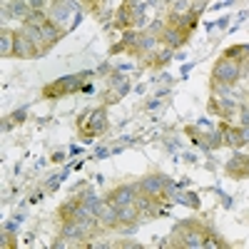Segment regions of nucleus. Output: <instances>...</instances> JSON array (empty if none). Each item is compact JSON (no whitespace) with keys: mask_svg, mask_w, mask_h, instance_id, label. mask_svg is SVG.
Returning <instances> with one entry per match:
<instances>
[{"mask_svg":"<svg viewBox=\"0 0 249 249\" xmlns=\"http://www.w3.org/2000/svg\"><path fill=\"white\" fill-rule=\"evenodd\" d=\"M105 130H107V110L105 107L85 110L77 117V132H80L82 142H92L97 135H102Z\"/></svg>","mask_w":249,"mask_h":249,"instance_id":"nucleus-1","label":"nucleus"},{"mask_svg":"<svg viewBox=\"0 0 249 249\" xmlns=\"http://www.w3.org/2000/svg\"><path fill=\"white\" fill-rule=\"evenodd\" d=\"M242 77V62L232 60V57H219L212 68V85H227L232 88L237 85V80Z\"/></svg>","mask_w":249,"mask_h":249,"instance_id":"nucleus-2","label":"nucleus"},{"mask_svg":"<svg viewBox=\"0 0 249 249\" xmlns=\"http://www.w3.org/2000/svg\"><path fill=\"white\" fill-rule=\"evenodd\" d=\"M85 77H88V72L60 77V80H55V82H50V85L43 88V97L45 100H60V97H65L70 92H77V90H82V85H85Z\"/></svg>","mask_w":249,"mask_h":249,"instance_id":"nucleus-3","label":"nucleus"},{"mask_svg":"<svg viewBox=\"0 0 249 249\" xmlns=\"http://www.w3.org/2000/svg\"><path fill=\"white\" fill-rule=\"evenodd\" d=\"M137 187H140L142 195H150V197H157L160 199V197L167 195V190L172 187V179L167 175H147V177H142L137 182Z\"/></svg>","mask_w":249,"mask_h":249,"instance_id":"nucleus-4","label":"nucleus"},{"mask_svg":"<svg viewBox=\"0 0 249 249\" xmlns=\"http://www.w3.org/2000/svg\"><path fill=\"white\" fill-rule=\"evenodd\" d=\"M207 110H210L212 115H217V117L230 120L232 112L237 110V102L230 97V92H214L210 97V102H207Z\"/></svg>","mask_w":249,"mask_h":249,"instance_id":"nucleus-5","label":"nucleus"},{"mask_svg":"<svg viewBox=\"0 0 249 249\" xmlns=\"http://www.w3.org/2000/svg\"><path fill=\"white\" fill-rule=\"evenodd\" d=\"M137 197H140V187H137V184H117L115 190L107 192L105 199L112 202V204H117V207H122V204L137 202Z\"/></svg>","mask_w":249,"mask_h":249,"instance_id":"nucleus-6","label":"nucleus"},{"mask_svg":"<svg viewBox=\"0 0 249 249\" xmlns=\"http://www.w3.org/2000/svg\"><path fill=\"white\" fill-rule=\"evenodd\" d=\"M187 40H190V33L187 30H182L177 25H164V30L160 35V45L170 48V50H177V48H182L187 43Z\"/></svg>","mask_w":249,"mask_h":249,"instance_id":"nucleus-7","label":"nucleus"},{"mask_svg":"<svg viewBox=\"0 0 249 249\" xmlns=\"http://www.w3.org/2000/svg\"><path fill=\"white\" fill-rule=\"evenodd\" d=\"M224 170H227V175H230V177H237V179L249 177V155H244V152L237 150L230 160H227Z\"/></svg>","mask_w":249,"mask_h":249,"instance_id":"nucleus-8","label":"nucleus"},{"mask_svg":"<svg viewBox=\"0 0 249 249\" xmlns=\"http://www.w3.org/2000/svg\"><path fill=\"white\" fill-rule=\"evenodd\" d=\"M15 57H20V60H28V57H40L37 45L33 43V40H30L23 30L15 33Z\"/></svg>","mask_w":249,"mask_h":249,"instance_id":"nucleus-9","label":"nucleus"},{"mask_svg":"<svg viewBox=\"0 0 249 249\" xmlns=\"http://www.w3.org/2000/svg\"><path fill=\"white\" fill-rule=\"evenodd\" d=\"M222 142H224V147H232V150L244 147L239 127H230V124H222Z\"/></svg>","mask_w":249,"mask_h":249,"instance_id":"nucleus-10","label":"nucleus"},{"mask_svg":"<svg viewBox=\"0 0 249 249\" xmlns=\"http://www.w3.org/2000/svg\"><path fill=\"white\" fill-rule=\"evenodd\" d=\"M120 210V224H124V227H135L137 224V219L142 217V212H140V207H137V202H132V204H122V207H117Z\"/></svg>","mask_w":249,"mask_h":249,"instance_id":"nucleus-11","label":"nucleus"},{"mask_svg":"<svg viewBox=\"0 0 249 249\" xmlns=\"http://www.w3.org/2000/svg\"><path fill=\"white\" fill-rule=\"evenodd\" d=\"M68 30H62L60 25H55L53 20H48V23L43 25V35H45V53L57 43V40H62V35H65Z\"/></svg>","mask_w":249,"mask_h":249,"instance_id":"nucleus-12","label":"nucleus"},{"mask_svg":"<svg viewBox=\"0 0 249 249\" xmlns=\"http://www.w3.org/2000/svg\"><path fill=\"white\" fill-rule=\"evenodd\" d=\"M157 45H160V37H157V35H152V33H140L135 55H142V53H147V55H150L152 50H157Z\"/></svg>","mask_w":249,"mask_h":249,"instance_id":"nucleus-13","label":"nucleus"},{"mask_svg":"<svg viewBox=\"0 0 249 249\" xmlns=\"http://www.w3.org/2000/svg\"><path fill=\"white\" fill-rule=\"evenodd\" d=\"M115 18H117V20H115V25H117L120 30H130V28L135 25V15H132V8H130L127 0H124V3L120 5V10H117Z\"/></svg>","mask_w":249,"mask_h":249,"instance_id":"nucleus-14","label":"nucleus"},{"mask_svg":"<svg viewBox=\"0 0 249 249\" xmlns=\"http://www.w3.org/2000/svg\"><path fill=\"white\" fill-rule=\"evenodd\" d=\"M0 55L15 57V33L8 30L5 25H3V30H0Z\"/></svg>","mask_w":249,"mask_h":249,"instance_id":"nucleus-15","label":"nucleus"},{"mask_svg":"<svg viewBox=\"0 0 249 249\" xmlns=\"http://www.w3.org/2000/svg\"><path fill=\"white\" fill-rule=\"evenodd\" d=\"M167 192H172V195L177 197V202H182L184 207H190V210H199V207H202L197 192H177V190H172V187H170Z\"/></svg>","mask_w":249,"mask_h":249,"instance_id":"nucleus-16","label":"nucleus"},{"mask_svg":"<svg viewBox=\"0 0 249 249\" xmlns=\"http://www.w3.org/2000/svg\"><path fill=\"white\" fill-rule=\"evenodd\" d=\"M77 204H80V199H70V202H65V204H60L57 212H55L57 222H60V224H62V222H70L72 214H75V210H77Z\"/></svg>","mask_w":249,"mask_h":249,"instance_id":"nucleus-17","label":"nucleus"},{"mask_svg":"<svg viewBox=\"0 0 249 249\" xmlns=\"http://www.w3.org/2000/svg\"><path fill=\"white\" fill-rule=\"evenodd\" d=\"M48 20H50V13L43 8V10H30L23 23H25V25H45Z\"/></svg>","mask_w":249,"mask_h":249,"instance_id":"nucleus-18","label":"nucleus"},{"mask_svg":"<svg viewBox=\"0 0 249 249\" xmlns=\"http://www.w3.org/2000/svg\"><path fill=\"white\" fill-rule=\"evenodd\" d=\"M170 60H172V50H170V48H164L162 53H157V55H152V57L147 60V65H152V68H162V65H167Z\"/></svg>","mask_w":249,"mask_h":249,"instance_id":"nucleus-19","label":"nucleus"},{"mask_svg":"<svg viewBox=\"0 0 249 249\" xmlns=\"http://www.w3.org/2000/svg\"><path fill=\"white\" fill-rule=\"evenodd\" d=\"M247 55H249V45H234V48H227L224 50V57H232V60H239V62Z\"/></svg>","mask_w":249,"mask_h":249,"instance_id":"nucleus-20","label":"nucleus"},{"mask_svg":"<svg viewBox=\"0 0 249 249\" xmlns=\"http://www.w3.org/2000/svg\"><path fill=\"white\" fill-rule=\"evenodd\" d=\"M192 10V0H175L172 3V15H184Z\"/></svg>","mask_w":249,"mask_h":249,"instance_id":"nucleus-21","label":"nucleus"},{"mask_svg":"<svg viewBox=\"0 0 249 249\" xmlns=\"http://www.w3.org/2000/svg\"><path fill=\"white\" fill-rule=\"evenodd\" d=\"M207 5H210V0H192V13L202 15L207 10Z\"/></svg>","mask_w":249,"mask_h":249,"instance_id":"nucleus-22","label":"nucleus"},{"mask_svg":"<svg viewBox=\"0 0 249 249\" xmlns=\"http://www.w3.org/2000/svg\"><path fill=\"white\" fill-rule=\"evenodd\" d=\"M25 3H28L30 10H43L45 8V0H25Z\"/></svg>","mask_w":249,"mask_h":249,"instance_id":"nucleus-23","label":"nucleus"},{"mask_svg":"<svg viewBox=\"0 0 249 249\" xmlns=\"http://www.w3.org/2000/svg\"><path fill=\"white\" fill-rule=\"evenodd\" d=\"M239 112H242L239 124H242V127H247V124H249V107H247V105H242V107H239Z\"/></svg>","mask_w":249,"mask_h":249,"instance_id":"nucleus-24","label":"nucleus"},{"mask_svg":"<svg viewBox=\"0 0 249 249\" xmlns=\"http://www.w3.org/2000/svg\"><path fill=\"white\" fill-rule=\"evenodd\" d=\"M10 120H15V122H23V120H25V107H23V110H18V112H13V115H10Z\"/></svg>","mask_w":249,"mask_h":249,"instance_id":"nucleus-25","label":"nucleus"},{"mask_svg":"<svg viewBox=\"0 0 249 249\" xmlns=\"http://www.w3.org/2000/svg\"><path fill=\"white\" fill-rule=\"evenodd\" d=\"M239 132H242V142L249 144V124H247V127H239Z\"/></svg>","mask_w":249,"mask_h":249,"instance_id":"nucleus-26","label":"nucleus"},{"mask_svg":"<svg viewBox=\"0 0 249 249\" xmlns=\"http://www.w3.org/2000/svg\"><path fill=\"white\" fill-rule=\"evenodd\" d=\"M62 160H65V155H62V152H55L53 155V162H62Z\"/></svg>","mask_w":249,"mask_h":249,"instance_id":"nucleus-27","label":"nucleus"},{"mask_svg":"<svg viewBox=\"0 0 249 249\" xmlns=\"http://www.w3.org/2000/svg\"><path fill=\"white\" fill-rule=\"evenodd\" d=\"M88 3H90V8H92V10H95V8H97V5H100V3H102V0H88Z\"/></svg>","mask_w":249,"mask_h":249,"instance_id":"nucleus-28","label":"nucleus"}]
</instances>
